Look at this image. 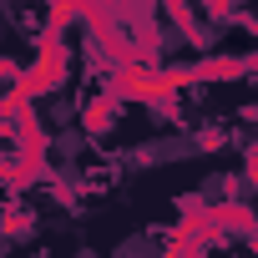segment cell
<instances>
[{
	"mask_svg": "<svg viewBox=\"0 0 258 258\" xmlns=\"http://www.w3.org/2000/svg\"><path fill=\"white\" fill-rule=\"evenodd\" d=\"M71 258H101V253H96V248H76Z\"/></svg>",
	"mask_w": 258,
	"mask_h": 258,
	"instance_id": "6da1fadb",
	"label": "cell"
}]
</instances>
